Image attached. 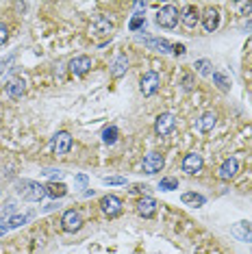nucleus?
I'll return each mask as SVG.
<instances>
[{
    "instance_id": "1",
    "label": "nucleus",
    "mask_w": 252,
    "mask_h": 254,
    "mask_svg": "<svg viewBox=\"0 0 252 254\" xmlns=\"http://www.w3.org/2000/svg\"><path fill=\"white\" fill-rule=\"evenodd\" d=\"M18 195L22 200H28V202H39L42 198L48 195V191H46L44 185H39L35 181H22L18 185Z\"/></svg>"
},
{
    "instance_id": "2",
    "label": "nucleus",
    "mask_w": 252,
    "mask_h": 254,
    "mask_svg": "<svg viewBox=\"0 0 252 254\" xmlns=\"http://www.w3.org/2000/svg\"><path fill=\"white\" fill-rule=\"evenodd\" d=\"M179 20H181V13L174 4H165V7H161L157 11V18H154V22H157L161 28H174L179 24Z\"/></svg>"
},
{
    "instance_id": "3",
    "label": "nucleus",
    "mask_w": 252,
    "mask_h": 254,
    "mask_svg": "<svg viewBox=\"0 0 252 254\" xmlns=\"http://www.w3.org/2000/svg\"><path fill=\"white\" fill-rule=\"evenodd\" d=\"M50 148H53V152L57 154V157H63V154H67V152H70V148H72V135L67 130H59L53 137V143H50Z\"/></svg>"
},
{
    "instance_id": "4",
    "label": "nucleus",
    "mask_w": 252,
    "mask_h": 254,
    "mask_svg": "<svg viewBox=\"0 0 252 254\" xmlns=\"http://www.w3.org/2000/svg\"><path fill=\"white\" fill-rule=\"evenodd\" d=\"M124 209V202L118 198V195H113V193H109L105 195V198L100 200V211L105 213L107 217H118L120 213H122Z\"/></svg>"
},
{
    "instance_id": "5",
    "label": "nucleus",
    "mask_w": 252,
    "mask_h": 254,
    "mask_svg": "<svg viewBox=\"0 0 252 254\" xmlns=\"http://www.w3.org/2000/svg\"><path fill=\"white\" fill-rule=\"evenodd\" d=\"M91 37H111L113 35V22L105 18V15H98L89 26Z\"/></svg>"
},
{
    "instance_id": "6",
    "label": "nucleus",
    "mask_w": 252,
    "mask_h": 254,
    "mask_svg": "<svg viewBox=\"0 0 252 254\" xmlns=\"http://www.w3.org/2000/svg\"><path fill=\"white\" fill-rule=\"evenodd\" d=\"M61 228L65 230V233H78V230L83 228V217H81V213L78 211H65L63 213V217H61Z\"/></svg>"
},
{
    "instance_id": "7",
    "label": "nucleus",
    "mask_w": 252,
    "mask_h": 254,
    "mask_svg": "<svg viewBox=\"0 0 252 254\" xmlns=\"http://www.w3.org/2000/svg\"><path fill=\"white\" fill-rule=\"evenodd\" d=\"M163 165H165L163 154L150 152V154H146V157H144V163H141V172H144V174H148V176H152V174H157V172H161Z\"/></svg>"
},
{
    "instance_id": "8",
    "label": "nucleus",
    "mask_w": 252,
    "mask_h": 254,
    "mask_svg": "<svg viewBox=\"0 0 252 254\" xmlns=\"http://www.w3.org/2000/svg\"><path fill=\"white\" fill-rule=\"evenodd\" d=\"M202 165H204V161H202V157H200L198 152H189L181 161V170L185 172V174H189V176L198 174V172L202 170Z\"/></svg>"
},
{
    "instance_id": "9",
    "label": "nucleus",
    "mask_w": 252,
    "mask_h": 254,
    "mask_svg": "<svg viewBox=\"0 0 252 254\" xmlns=\"http://www.w3.org/2000/svg\"><path fill=\"white\" fill-rule=\"evenodd\" d=\"M176 126V118L174 113H161L157 118V122H154V132H157L159 137H168L172 130H174Z\"/></svg>"
},
{
    "instance_id": "10",
    "label": "nucleus",
    "mask_w": 252,
    "mask_h": 254,
    "mask_svg": "<svg viewBox=\"0 0 252 254\" xmlns=\"http://www.w3.org/2000/svg\"><path fill=\"white\" fill-rule=\"evenodd\" d=\"M159 85H161V80H159L157 72H146L139 80V89L144 96H154L159 91Z\"/></svg>"
},
{
    "instance_id": "11",
    "label": "nucleus",
    "mask_w": 252,
    "mask_h": 254,
    "mask_svg": "<svg viewBox=\"0 0 252 254\" xmlns=\"http://www.w3.org/2000/svg\"><path fill=\"white\" fill-rule=\"evenodd\" d=\"M67 67H70V72L74 76H85L89 70H91V59L87 55H81V57H74V59L67 63Z\"/></svg>"
},
{
    "instance_id": "12",
    "label": "nucleus",
    "mask_w": 252,
    "mask_h": 254,
    "mask_svg": "<svg viewBox=\"0 0 252 254\" xmlns=\"http://www.w3.org/2000/svg\"><path fill=\"white\" fill-rule=\"evenodd\" d=\"M135 211H137V215H141V217H152L154 213H157V200H154L152 195H144V198L137 202Z\"/></svg>"
},
{
    "instance_id": "13",
    "label": "nucleus",
    "mask_w": 252,
    "mask_h": 254,
    "mask_svg": "<svg viewBox=\"0 0 252 254\" xmlns=\"http://www.w3.org/2000/svg\"><path fill=\"white\" fill-rule=\"evenodd\" d=\"M237 170H239L237 159H235V157H228L224 163L220 165V170H217V176H220L222 181H231V178L237 174Z\"/></svg>"
},
{
    "instance_id": "14",
    "label": "nucleus",
    "mask_w": 252,
    "mask_h": 254,
    "mask_svg": "<svg viewBox=\"0 0 252 254\" xmlns=\"http://www.w3.org/2000/svg\"><path fill=\"white\" fill-rule=\"evenodd\" d=\"M200 20H202V26L207 33H213L220 26V13H217V9H207Z\"/></svg>"
},
{
    "instance_id": "15",
    "label": "nucleus",
    "mask_w": 252,
    "mask_h": 254,
    "mask_svg": "<svg viewBox=\"0 0 252 254\" xmlns=\"http://www.w3.org/2000/svg\"><path fill=\"white\" fill-rule=\"evenodd\" d=\"M128 57L126 55H118L116 59H113V63H111V76L113 78H122L126 72H128Z\"/></svg>"
},
{
    "instance_id": "16",
    "label": "nucleus",
    "mask_w": 252,
    "mask_h": 254,
    "mask_svg": "<svg viewBox=\"0 0 252 254\" xmlns=\"http://www.w3.org/2000/svg\"><path fill=\"white\" fill-rule=\"evenodd\" d=\"M215 122H217V115L213 111H207V113H202L196 120V128L200 132H211L213 130V126H215Z\"/></svg>"
},
{
    "instance_id": "17",
    "label": "nucleus",
    "mask_w": 252,
    "mask_h": 254,
    "mask_svg": "<svg viewBox=\"0 0 252 254\" xmlns=\"http://www.w3.org/2000/svg\"><path fill=\"white\" fill-rule=\"evenodd\" d=\"M24 91H26L24 78H11L7 83V96L13 98V100H18V98L24 96Z\"/></svg>"
},
{
    "instance_id": "18",
    "label": "nucleus",
    "mask_w": 252,
    "mask_h": 254,
    "mask_svg": "<svg viewBox=\"0 0 252 254\" xmlns=\"http://www.w3.org/2000/svg\"><path fill=\"white\" fill-rule=\"evenodd\" d=\"M231 233L242 241H252V224L250 222H239V224L233 226Z\"/></svg>"
},
{
    "instance_id": "19",
    "label": "nucleus",
    "mask_w": 252,
    "mask_h": 254,
    "mask_svg": "<svg viewBox=\"0 0 252 254\" xmlns=\"http://www.w3.org/2000/svg\"><path fill=\"white\" fill-rule=\"evenodd\" d=\"M181 22L187 28H196V24L200 22V13L196 11V7H187L185 11H183V13H181Z\"/></svg>"
},
{
    "instance_id": "20",
    "label": "nucleus",
    "mask_w": 252,
    "mask_h": 254,
    "mask_svg": "<svg viewBox=\"0 0 252 254\" xmlns=\"http://www.w3.org/2000/svg\"><path fill=\"white\" fill-rule=\"evenodd\" d=\"M144 44L148 46V48L161 53V55H165V53H170V50H172V44L168 42V39H161V37H150V39H146Z\"/></svg>"
},
{
    "instance_id": "21",
    "label": "nucleus",
    "mask_w": 252,
    "mask_h": 254,
    "mask_svg": "<svg viewBox=\"0 0 252 254\" xmlns=\"http://www.w3.org/2000/svg\"><path fill=\"white\" fill-rule=\"evenodd\" d=\"M213 83L220 87V91H231V85H233L231 78H228L224 72H220V70L213 72Z\"/></svg>"
},
{
    "instance_id": "22",
    "label": "nucleus",
    "mask_w": 252,
    "mask_h": 254,
    "mask_svg": "<svg viewBox=\"0 0 252 254\" xmlns=\"http://www.w3.org/2000/svg\"><path fill=\"white\" fill-rule=\"evenodd\" d=\"M181 200H183V204H193V206H202L204 202H207V198H204V195L193 193V191L183 193V195H181Z\"/></svg>"
},
{
    "instance_id": "23",
    "label": "nucleus",
    "mask_w": 252,
    "mask_h": 254,
    "mask_svg": "<svg viewBox=\"0 0 252 254\" xmlns=\"http://www.w3.org/2000/svg\"><path fill=\"white\" fill-rule=\"evenodd\" d=\"M46 191H48L50 198H63V195L67 193V187L63 183H50L48 187H46Z\"/></svg>"
},
{
    "instance_id": "24",
    "label": "nucleus",
    "mask_w": 252,
    "mask_h": 254,
    "mask_svg": "<svg viewBox=\"0 0 252 254\" xmlns=\"http://www.w3.org/2000/svg\"><path fill=\"white\" fill-rule=\"evenodd\" d=\"M118 135H120L118 126H107V128L102 130V141H105L107 146H113V143L118 141Z\"/></svg>"
},
{
    "instance_id": "25",
    "label": "nucleus",
    "mask_w": 252,
    "mask_h": 254,
    "mask_svg": "<svg viewBox=\"0 0 252 254\" xmlns=\"http://www.w3.org/2000/svg\"><path fill=\"white\" fill-rule=\"evenodd\" d=\"M159 189L161 191H172V189H179V178L174 176H165L159 181Z\"/></svg>"
},
{
    "instance_id": "26",
    "label": "nucleus",
    "mask_w": 252,
    "mask_h": 254,
    "mask_svg": "<svg viewBox=\"0 0 252 254\" xmlns=\"http://www.w3.org/2000/svg\"><path fill=\"white\" fill-rule=\"evenodd\" d=\"M193 67H196V72L200 74V76H209V74H211V67H213V63H211L209 59H198L196 63H193Z\"/></svg>"
},
{
    "instance_id": "27",
    "label": "nucleus",
    "mask_w": 252,
    "mask_h": 254,
    "mask_svg": "<svg viewBox=\"0 0 252 254\" xmlns=\"http://www.w3.org/2000/svg\"><path fill=\"white\" fill-rule=\"evenodd\" d=\"M31 217H33V213H26V215H13V217H11L9 222H7V226H9V228H20V226H24V224H26Z\"/></svg>"
},
{
    "instance_id": "28",
    "label": "nucleus",
    "mask_w": 252,
    "mask_h": 254,
    "mask_svg": "<svg viewBox=\"0 0 252 254\" xmlns=\"http://www.w3.org/2000/svg\"><path fill=\"white\" fill-rule=\"evenodd\" d=\"M146 26V20H144V15H133V20L128 22V28L130 31H139V28H144Z\"/></svg>"
},
{
    "instance_id": "29",
    "label": "nucleus",
    "mask_w": 252,
    "mask_h": 254,
    "mask_svg": "<svg viewBox=\"0 0 252 254\" xmlns=\"http://www.w3.org/2000/svg\"><path fill=\"white\" fill-rule=\"evenodd\" d=\"M235 9L239 11V15H252V2H237Z\"/></svg>"
},
{
    "instance_id": "30",
    "label": "nucleus",
    "mask_w": 252,
    "mask_h": 254,
    "mask_svg": "<svg viewBox=\"0 0 252 254\" xmlns=\"http://www.w3.org/2000/svg\"><path fill=\"white\" fill-rule=\"evenodd\" d=\"M13 213H15V204L13 202H9L7 206H4V211H2V224H7L11 217H13Z\"/></svg>"
},
{
    "instance_id": "31",
    "label": "nucleus",
    "mask_w": 252,
    "mask_h": 254,
    "mask_svg": "<svg viewBox=\"0 0 252 254\" xmlns=\"http://www.w3.org/2000/svg\"><path fill=\"white\" fill-rule=\"evenodd\" d=\"M102 183L105 185H126V176H105Z\"/></svg>"
},
{
    "instance_id": "32",
    "label": "nucleus",
    "mask_w": 252,
    "mask_h": 254,
    "mask_svg": "<svg viewBox=\"0 0 252 254\" xmlns=\"http://www.w3.org/2000/svg\"><path fill=\"white\" fill-rule=\"evenodd\" d=\"M193 85H196V76L193 74H185L183 76V89L189 91V89H193Z\"/></svg>"
},
{
    "instance_id": "33",
    "label": "nucleus",
    "mask_w": 252,
    "mask_h": 254,
    "mask_svg": "<svg viewBox=\"0 0 252 254\" xmlns=\"http://www.w3.org/2000/svg\"><path fill=\"white\" fill-rule=\"evenodd\" d=\"M74 183H76L78 189H85V187H87V183H89V178L85 176V174H78L76 178H74Z\"/></svg>"
},
{
    "instance_id": "34",
    "label": "nucleus",
    "mask_w": 252,
    "mask_h": 254,
    "mask_svg": "<svg viewBox=\"0 0 252 254\" xmlns=\"http://www.w3.org/2000/svg\"><path fill=\"white\" fill-rule=\"evenodd\" d=\"M7 39H9V28H7V24H2V22H0V46L7 42Z\"/></svg>"
},
{
    "instance_id": "35",
    "label": "nucleus",
    "mask_w": 252,
    "mask_h": 254,
    "mask_svg": "<svg viewBox=\"0 0 252 254\" xmlns=\"http://www.w3.org/2000/svg\"><path fill=\"white\" fill-rule=\"evenodd\" d=\"M172 53H174L176 57H183V55L187 53V48L183 44H174V46H172Z\"/></svg>"
},
{
    "instance_id": "36",
    "label": "nucleus",
    "mask_w": 252,
    "mask_h": 254,
    "mask_svg": "<svg viewBox=\"0 0 252 254\" xmlns=\"http://www.w3.org/2000/svg\"><path fill=\"white\" fill-rule=\"evenodd\" d=\"M57 206H59V204H55V202H50V204H46V206H44V211H46V213H48V211H55Z\"/></svg>"
},
{
    "instance_id": "37",
    "label": "nucleus",
    "mask_w": 252,
    "mask_h": 254,
    "mask_svg": "<svg viewBox=\"0 0 252 254\" xmlns=\"http://www.w3.org/2000/svg\"><path fill=\"white\" fill-rule=\"evenodd\" d=\"M244 28H246V31H248V33L252 31V15H250V20H248V22H246V24H244Z\"/></svg>"
},
{
    "instance_id": "38",
    "label": "nucleus",
    "mask_w": 252,
    "mask_h": 254,
    "mask_svg": "<svg viewBox=\"0 0 252 254\" xmlns=\"http://www.w3.org/2000/svg\"><path fill=\"white\" fill-rule=\"evenodd\" d=\"M7 230H9V226H7V224H0V237H2L4 233H7Z\"/></svg>"
},
{
    "instance_id": "39",
    "label": "nucleus",
    "mask_w": 252,
    "mask_h": 254,
    "mask_svg": "<svg viewBox=\"0 0 252 254\" xmlns=\"http://www.w3.org/2000/svg\"><path fill=\"white\" fill-rule=\"evenodd\" d=\"M2 65H4V63H0V72H2Z\"/></svg>"
}]
</instances>
